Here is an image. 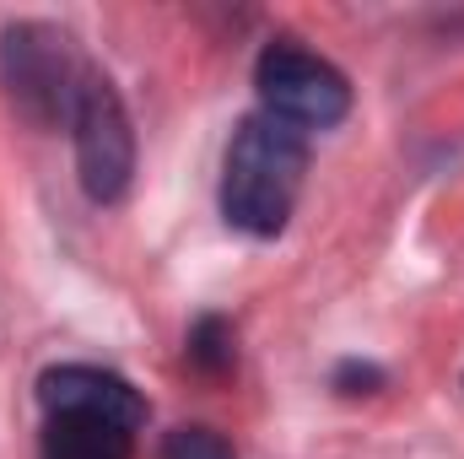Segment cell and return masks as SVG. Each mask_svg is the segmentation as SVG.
Listing matches in <instances>:
<instances>
[{"mask_svg":"<svg viewBox=\"0 0 464 459\" xmlns=\"http://www.w3.org/2000/svg\"><path fill=\"white\" fill-rule=\"evenodd\" d=\"M38 459H130L146 427V400L130 378L92 362H60L38 378Z\"/></svg>","mask_w":464,"mask_h":459,"instance_id":"obj_1","label":"cell"},{"mask_svg":"<svg viewBox=\"0 0 464 459\" xmlns=\"http://www.w3.org/2000/svg\"><path fill=\"white\" fill-rule=\"evenodd\" d=\"M308 173V135L276 114H248L222 162V217L248 238H276L292 222Z\"/></svg>","mask_w":464,"mask_h":459,"instance_id":"obj_2","label":"cell"},{"mask_svg":"<svg viewBox=\"0 0 464 459\" xmlns=\"http://www.w3.org/2000/svg\"><path fill=\"white\" fill-rule=\"evenodd\" d=\"M87 71L92 65L49 22H11L0 33V87H5L11 109L38 130L71 124V109H76V93H82Z\"/></svg>","mask_w":464,"mask_h":459,"instance_id":"obj_3","label":"cell"},{"mask_svg":"<svg viewBox=\"0 0 464 459\" xmlns=\"http://www.w3.org/2000/svg\"><path fill=\"white\" fill-rule=\"evenodd\" d=\"M254 87L265 114H276L292 130H330L351 114V82L297 38H270L254 60Z\"/></svg>","mask_w":464,"mask_h":459,"instance_id":"obj_4","label":"cell"},{"mask_svg":"<svg viewBox=\"0 0 464 459\" xmlns=\"http://www.w3.org/2000/svg\"><path fill=\"white\" fill-rule=\"evenodd\" d=\"M71 141H76V173L87 200L114 206L124 200L130 179H135V130L124 114V98L103 71H87L76 109H71Z\"/></svg>","mask_w":464,"mask_h":459,"instance_id":"obj_5","label":"cell"},{"mask_svg":"<svg viewBox=\"0 0 464 459\" xmlns=\"http://www.w3.org/2000/svg\"><path fill=\"white\" fill-rule=\"evenodd\" d=\"M232 356H237V346H232V325L227 319H217V314H206L195 330H189V362L200 367V373H227Z\"/></svg>","mask_w":464,"mask_h":459,"instance_id":"obj_6","label":"cell"},{"mask_svg":"<svg viewBox=\"0 0 464 459\" xmlns=\"http://www.w3.org/2000/svg\"><path fill=\"white\" fill-rule=\"evenodd\" d=\"M162 459H237L217 427H173L162 438Z\"/></svg>","mask_w":464,"mask_h":459,"instance_id":"obj_7","label":"cell"},{"mask_svg":"<svg viewBox=\"0 0 464 459\" xmlns=\"http://www.w3.org/2000/svg\"><path fill=\"white\" fill-rule=\"evenodd\" d=\"M378 384H383V373H378L372 362H341V367H335V389H341V395H372Z\"/></svg>","mask_w":464,"mask_h":459,"instance_id":"obj_8","label":"cell"}]
</instances>
